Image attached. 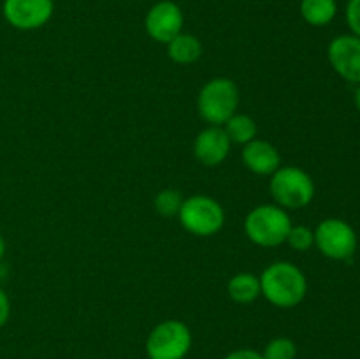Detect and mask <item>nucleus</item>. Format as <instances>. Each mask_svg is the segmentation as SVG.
Listing matches in <instances>:
<instances>
[{
    "label": "nucleus",
    "instance_id": "obj_16",
    "mask_svg": "<svg viewBox=\"0 0 360 359\" xmlns=\"http://www.w3.org/2000/svg\"><path fill=\"white\" fill-rule=\"evenodd\" d=\"M224 130L232 144H243V146L248 144L250 141L257 139V132H259L255 120L248 115H239V113L227 120Z\"/></svg>",
    "mask_w": 360,
    "mask_h": 359
},
{
    "label": "nucleus",
    "instance_id": "obj_13",
    "mask_svg": "<svg viewBox=\"0 0 360 359\" xmlns=\"http://www.w3.org/2000/svg\"><path fill=\"white\" fill-rule=\"evenodd\" d=\"M167 55L172 62L179 63V65H188V63L197 62L200 58L202 42L195 35L181 32L172 41L167 42Z\"/></svg>",
    "mask_w": 360,
    "mask_h": 359
},
{
    "label": "nucleus",
    "instance_id": "obj_10",
    "mask_svg": "<svg viewBox=\"0 0 360 359\" xmlns=\"http://www.w3.org/2000/svg\"><path fill=\"white\" fill-rule=\"evenodd\" d=\"M330 67L352 84H360V37L343 34L334 37L327 48Z\"/></svg>",
    "mask_w": 360,
    "mask_h": 359
},
{
    "label": "nucleus",
    "instance_id": "obj_7",
    "mask_svg": "<svg viewBox=\"0 0 360 359\" xmlns=\"http://www.w3.org/2000/svg\"><path fill=\"white\" fill-rule=\"evenodd\" d=\"M315 246L326 257L334 260H347L357 250L355 229L343 218H326L316 225Z\"/></svg>",
    "mask_w": 360,
    "mask_h": 359
},
{
    "label": "nucleus",
    "instance_id": "obj_5",
    "mask_svg": "<svg viewBox=\"0 0 360 359\" xmlns=\"http://www.w3.org/2000/svg\"><path fill=\"white\" fill-rule=\"evenodd\" d=\"M178 218L186 232L199 238H207L221 231L225 224V211L213 197L195 194L183 201Z\"/></svg>",
    "mask_w": 360,
    "mask_h": 359
},
{
    "label": "nucleus",
    "instance_id": "obj_12",
    "mask_svg": "<svg viewBox=\"0 0 360 359\" xmlns=\"http://www.w3.org/2000/svg\"><path fill=\"white\" fill-rule=\"evenodd\" d=\"M243 164L253 175L271 176L281 168V155L273 143L264 139H253L243 146Z\"/></svg>",
    "mask_w": 360,
    "mask_h": 359
},
{
    "label": "nucleus",
    "instance_id": "obj_9",
    "mask_svg": "<svg viewBox=\"0 0 360 359\" xmlns=\"http://www.w3.org/2000/svg\"><path fill=\"white\" fill-rule=\"evenodd\" d=\"M183 23H185V16H183L181 7L172 0H160L153 4L144 18L146 34L160 44H167L176 35L181 34Z\"/></svg>",
    "mask_w": 360,
    "mask_h": 359
},
{
    "label": "nucleus",
    "instance_id": "obj_4",
    "mask_svg": "<svg viewBox=\"0 0 360 359\" xmlns=\"http://www.w3.org/2000/svg\"><path fill=\"white\" fill-rule=\"evenodd\" d=\"M271 196L283 210H301L315 197V182L304 169L283 165L271 175Z\"/></svg>",
    "mask_w": 360,
    "mask_h": 359
},
{
    "label": "nucleus",
    "instance_id": "obj_11",
    "mask_svg": "<svg viewBox=\"0 0 360 359\" xmlns=\"http://www.w3.org/2000/svg\"><path fill=\"white\" fill-rule=\"evenodd\" d=\"M231 139L224 127L207 125L193 139V155L206 168H217L231 153Z\"/></svg>",
    "mask_w": 360,
    "mask_h": 359
},
{
    "label": "nucleus",
    "instance_id": "obj_23",
    "mask_svg": "<svg viewBox=\"0 0 360 359\" xmlns=\"http://www.w3.org/2000/svg\"><path fill=\"white\" fill-rule=\"evenodd\" d=\"M354 102H355V108H357V111L360 113V84H357V88H355Z\"/></svg>",
    "mask_w": 360,
    "mask_h": 359
},
{
    "label": "nucleus",
    "instance_id": "obj_17",
    "mask_svg": "<svg viewBox=\"0 0 360 359\" xmlns=\"http://www.w3.org/2000/svg\"><path fill=\"white\" fill-rule=\"evenodd\" d=\"M183 196L178 189H162L160 192L155 196V210L162 215V217H178L179 208L183 204Z\"/></svg>",
    "mask_w": 360,
    "mask_h": 359
},
{
    "label": "nucleus",
    "instance_id": "obj_6",
    "mask_svg": "<svg viewBox=\"0 0 360 359\" xmlns=\"http://www.w3.org/2000/svg\"><path fill=\"white\" fill-rule=\"evenodd\" d=\"M192 341V331L185 322L169 319L150 331L144 348L150 359H185Z\"/></svg>",
    "mask_w": 360,
    "mask_h": 359
},
{
    "label": "nucleus",
    "instance_id": "obj_8",
    "mask_svg": "<svg viewBox=\"0 0 360 359\" xmlns=\"http://www.w3.org/2000/svg\"><path fill=\"white\" fill-rule=\"evenodd\" d=\"M55 13L53 0H4L2 14L16 30H37L44 27Z\"/></svg>",
    "mask_w": 360,
    "mask_h": 359
},
{
    "label": "nucleus",
    "instance_id": "obj_14",
    "mask_svg": "<svg viewBox=\"0 0 360 359\" xmlns=\"http://www.w3.org/2000/svg\"><path fill=\"white\" fill-rule=\"evenodd\" d=\"M229 298L239 305H250L260 296V278L253 273H236L227 284Z\"/></svg>",
    "mask_w": 360,
    "mask_h": 359
},
{
    "label": "nucleus",
    "instance_id": "obj_24",
    "mask_svg": "<svg viewBox=\"0 0 360 359\" xmlns=\"http://www.w3.org/2000/svg\"><path fill=\"white\" fill-rule=\"evenodd\" d=\"M6 256V239H4V236L0 234V259Z\"/></svg>",
    "mask_w": 360,
    "mask_h": 359
},
{
    "label": "nucleus",
    "instance_id": "obj_15",
    "mask_svg": "<svg viewBox=\"0 0 360 359\" xmlns=\"http://www.w3.org/2000/svg\"><path fill=\"white\" fill-rule=\"evenodd\" d=\"M302 20L311 27H326L336 18V0H301L299 4Z\"/></svg>",
    "mask_w": 360,
    "mask_h": 359
},
{
    "label": "nucleus",
    "instance_id": "obj_21",
    "mask_svg": "<svg viewBox=\"0 0 360 359\" xmlns=\"http://www.w3.org/2000/svg\"><path fill=\"white\" fill-rule=\"evenodd\" d=\"M11 317V299L7 296V292L0 287V327H4L7 324Z\"/></svg>",
    "mask_w": 360,
    "mask_h": 359
},
{
    "label": "nucleus",
    "instance_id": "obj_19",
    "mask_svg": "<svg viewBox=\"0 0 360 359\" xmlns=\"http://www.w3.org/2000/svg\"><path fill=\"white\" fill-rule=\"evenodd\" d=\"M285 243H288L297 252H306L311 246H315V232L306 225H292Z\"/></svg>",
    "mask_w": 360,
    "mask_h": 359
},
{
    "label": "nucleus",
    "instance_id": "obj_1",
    "mask_svg": "<svg viewBox=\"0 0 360 359\" xmlns=\"http://www.w3.org/2000/svg\"><path fill=\"white\" fill-rule=\"evenodd\" d=\"M259 278L260 296L278 308H294L308 294L306 275L288 260L269 264Z\"/></svg>",
    "mask_w": 360,
    "mask_h": 359
},
{
    "label": "nucleus",
    "instance_id": "obj_2",
    "mask_svg": "<svg viewBox=\"0 0 360 359\" xmlns=\"http://www.w3.org/2000/svg\"><path fill=\"white\" fill-rule=\"evenodd\" d=\"M246 238L257 246L273 248L287 241L292 229L290 215L278 204H259L245 217Z\"/></svg>",
    "mask_w": 360,
    "mask_h": 359
},
{
    "label": "nucleus",
    "instance_id": "obj_22",
    "mask_svg": "<svg viewBox=\"0 0 360 359\" xmlns=\"http://www.w3.org/2000/svg\"><path fill=\"white\" fill-rule=\"evenodd\" d=\"M224 359H264L262 352L253 351V348H238L225 355Z\"/></svg>",
    "mask_w": 360,
    "mask_h": 359
},
{
    "label": "nucleus",
    "instance_id": "obj_18",
    "mask_svg": "<svg viewBox=\"0 0 360 359\" xmlns=\"http://www.w3.org/2000/svg\"><path fill=\"white\" fill-rule=\"evenodd\" d=\"M264 359H295L297 355V345L294 340L287 336L273 338L266 345L262 352Z\"/></svg>",
    "mask_w": 360,
    "mask_h": 359
},
{
    "label": "nucleus",
    "instance_id": "obj_20",
    "mask_svg": "<svg viewBox=\"0 0 360 359\" xmlns=\"http://www.w3.org/2000/svg\"><path fill=\"white\" fill-rule=\"evenodd\" d=\"M345 18H347L348 28L352 30V34L360 37V0H348Z\"/></svg>",
    "mask_w": 360,
    "mask_h": 359
},
{
    "label": "nucleus",
    "instance_id": "obj_3",
    "mask_svg": "<svg viewBox=\"0 0 360 359\" xmlns=\"http://www.w3.org/2000/svg\"><path fill=\"white\" fill-rule=\"evenodd\" d=\"M239 106V88L231 77H213L197 95V111L207 125L224 127L236 115Z\"/></svg>",
    "mask_w": 360,
    "mask_h": 359
}]
</instances>
